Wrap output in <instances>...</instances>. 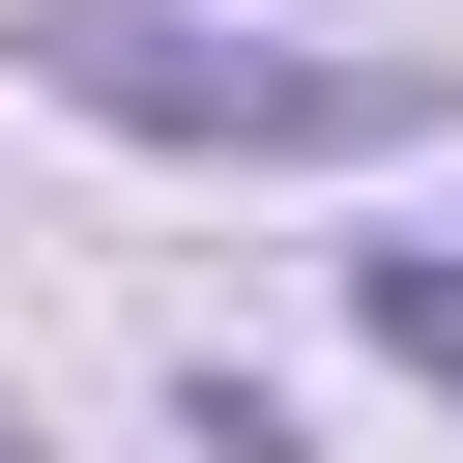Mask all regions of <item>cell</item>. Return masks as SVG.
Wrapping results in <instances>:
<instances>
[{"instance_id":"cell-1","label":"cell","mask_w":463,"mask_h":463,"mask_svg":"<svg viewBox=\"0 0 463 463\" xmlns=\"http://www.w3.org/2000/svg\"><path fill=\"white\" fill-rule=\"evenodd\" d=\"M29 87L203 174H376L434 145V58H318V29H203V0H29Z\"/></svg>"},{"instance_id":"cell-2","label":"cell","mask_w":463,"mask_h":463,"mask_svg":"<svg viewBox=\"0 0 463 463\" xmlns=\"http://www.w3.org/2000/svg\"><path fill=\"white\" fill-rule=\"evenodd\" d=\"M347 318H376V347H405V376L463 405V260H434V232H376V260H347Z\"/></svg>"},{"instance_id":"cell-3","label":"cell","mask_w":463,"mask_h":463,"mask_svg":"<svg viewBox=\"0 0 463 463\" xmlns=\"http://www.w3.org/2000/svg\"><path fill=\"white\" fill-rule=\"evenodd\" d=\"M0 463H29V405H0Z\"/></svg>"}]
</instances>
